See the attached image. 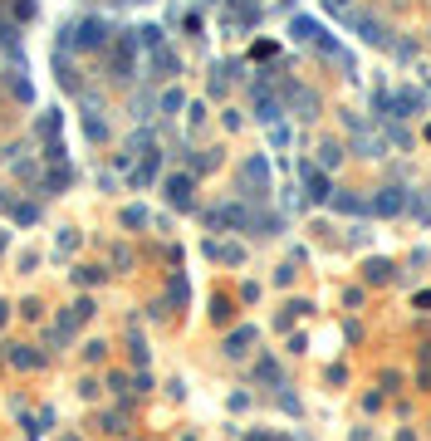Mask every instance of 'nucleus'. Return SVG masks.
Masks as SVG:
<instances>
[{
    "mask_svg": "<svg viewBox=\"0 0 431 441\" xmlns=\"http://www.w3.org/2000/svg\"><path fill=\"white\" fill-rule=\"evenodd\" d=\"M240 182H245V196H265L269 191V162L265 157H245V167H240Z\"/></svg>",
    "mask_w": 431,
    "mask_h": 441,
    "instance_id": "f257e3e1",
    "label": "nucleus"
},
{
    "mask_svg": "<svg viewBox=\"0 0 431 441\" xmlns=\"http://www.w3.org/2000/svg\"><path fill=\"white\" fill-rule=\"evenodd\" d=\"M299 177H304V196H309L314 206H318V201H334V182H329V172H323V167H309V162H304Z\"/></svg>",
    "mask_w": 431,
    "mask_h": 441,
    "instance_id": "f03ea898",
    "label": "nucleus"
},
{
    "mask_svg": "<svg viewBox=\"0 0 431 441\" xmlns=\"http://www.w3.org/2000/svg\"><path fill=\"white\" fill-rule=\"evenodd\" d=\"M162 191H167V201H172L177 211H186V206H191V191H196V177H191V172H172L167 182H162Z\"/></svg>",
    "mask_w": 431,
    "mask_h": 441,
    "instance_id": "7ed1b4c3",
    "label": "nucleus"
},
{
    "mask_svg": "<svg viewBox=\"0 0 431 441\" xmlns=\"http://www.w3.org/2000/svg\"><path fill=\"white\" fill-rule=\"evenodd\" d=\"M108 64H113V79H133V64H137V39H118L113 54H108Z\"/></svg>",
    "mask_w": 431,
    "mask_h": 441,
    "instance_id": "20e7f679",
    "label": "nucleus"
},
{
    "mask_svg": "<svg viewBox=\"0 0 431 441\" xmlns=\"http://www.w3.org/2000/svg\"><path fill=\"white\" fill-rule=\"evenodd\" d=\"M79 49H103L108 44V25L103 20H84V25H74V30H64Z\"/></svg>",
    "mask_w": 431,
    "mask_h": 441,
    "instance_id": "39448f33",
    "label": "nucleus"
},
{
    "mask_svg": "<svg viewBox=\"0 0 431 441\" xmlns=\"http://www.w3.org/2000/svg\"><path fill=\"white\" fill-rule=\"evenodd\" d=\"M255 118H260V123H269V128H275V123L285 118V103H280L275 93H269L265 84H255Z\"/></svg>",
    "mask_w": 431,
    "mask_h": 441,
    "instance_id": "423d86ee",
    "label": "nucleus"
},
{
    "mask_svg": "<svg viewBox=\"0 0 431 441\" xmlns=\"http://www.w3.org/2000/svg\"><path fill=\"white\" fill-rule=\"evenodd\" d=\"M348 25H353L367 44H383V49L392 44V39H387V25H383V20H372V15H363V10H353V15H348Z\"/></svg>",
    "mask_w": 431,
    "mask_h": 441,
    "instance_id": "0eeeda50",
    "label": "nucleus"
},
{
    "mask_svg": "<svg viewBox=\"0 0 431 441\" xmlns=\"http://www.w3.org/2000/svg\"><path fill=\"white\" fill-rule=\"evenodd\" d=\"M367 206H372V216H402V211H407V191H402V187H383Z\"/></svg>",
    "mask_w": 431,
    "mask_h": 441,
    "instance_id": "6e6552de",
    "label": "nucleus"
},
{
    "mask_svg": "<svg viewBox=\"0 0 431 441\" xmlns=\"http://www.w3.org/2000/svg\"><path fill=\"white\" fill-rule=\"evenodd\" d=\"M285 93H289V103H294L299 118H314V113H318V93H314V88H299L294 79H285Z\"/></svg>",
    "mask_w": 431,
    "mask_h": 441,
    "instance_id": "1a4fd4ad",
    "label": "nucleus"
},
{
    "mask_svg": "<svg viewBox=\"0 0 431 441\" xmlns=\"http://www.w3.org/2000/svg\"><path fill=\"white\" fill-rule=\"evenodd\" d=\"M387 103H392V113H397V118H416V108H426V93H416V88H397Z\"/></svg>",
    "mask_w": 431,
    "mask_h": 441,
    "instance_id": "9d476101",
    "label": "nucleus"
},
{
    "mask_svg": "<svg viewBox=\"0 0 431 441\" xmlns=\"http://www.w3.org/2000/svg\"><path fill=\"white\" fill-rule=\"evenodd\" d=\"M289 35H294V39H304V44H318L329 30H323L314 15H294V20H289Z\"/></svg>",
    "mask_w": 431,
    "mask_h": 441,
    "instance_id": "9b49d317",
    "label": "nucleus"
},
{
    "mask_svg": "<svg viewBox=\"0 0 431 441\" xmlns=\"http://www.w3.org/2000/svg\"><path fill=\"white\" fill-rule=\"evenodd\" d=\"M255 339H260V328H250V323H240V328H236V334L226 339V353H231V358H245Z\"/></svg>",
    "mask_w": 431,
    "mask_h": 441,
    "instance_id": "f8f14e48",
    "label": "nucleus"
},
{
    "mask_svg": "<svg viewBox=\"0 0 431 441\" xmlns=\"http://www.w3.org/2000/svg\"><path fill=\"white\" fill-rule=\"evenodd\" d=\"M157 172H162V152H147V157L137 162V172H133V187H152Z\"/></svg>",
    "mask_w": 431,
    "mask_h": 441,
    "instance_id": "ddd939ff",
    "label": "nucleus"
},
{
    "mask_svg": "<svg viewBox=\"0 0 431 441\" xmlns=\"http://www.w3.org/2000/svg\"><path fill=\"white\" fill-rule=\"evenodd\" d=\"M329 206H334L338 216H363V211H372V206H367L363 196H353V191H334V201H329Z\"/></svg>",
    "mask_w": 431,
    "mask_h": 441,
    "instance_id": "4468645a",
    "label": "nucleus"
},
{
    "mask_svg": "<svg viewBox=\"0 0 431 441\" xmlns=\"http://www.w3.org/2000/svg\"><path fill=\"white\" fill-rule=\"evenodd\" d=\"M211 260H226V265H245V245H221V241H206Z\"/></svg>",
    "mask_w": 431,
    "mask_h": 441,
    "instance_id": "2eb2a0df",
    "label": "nucleus"
},
{
    "mask_svg": "<svg viewBox=\"0 0 431 441\" xmlns=\"http://www.w3.org/2000/svg\"><path fill=\"white\" fill-rule=\"evenodd\" d=\"M64 187H74V167H54V172L44 177V187H39V191H44V196H59Z\"/></svg>",
    "mask_w": 431,
    "mask_h": 441,
    "instance_id": "dca6fc26",
    "label": "nucleus"
},
{
    "mask_svg": "<svg viewBox=\"0 0 431 441\" xmlns=\"http://www.w3.org/2000/svg\"><path fill=\"white\" fill-rule=\"evenodd\" d=\"M363 274H367V285H387L392 274H397V265H392V260H367Z\"/></svg>",
    "mask_w": 431,
    "mask_h": 441,
    "instance_id": "f3484780",
    "label": "nucleus"
},
{
    "mask_svg": "<svg viewBox=\"0 0 431 441\" xmlns=\"http://www.w3.org/2000/svg\"><path fill=\"white\" fill-rule=\"evenodd\" d=\"M10 363L15 368H44V353H35L30 344H10Z\"/></svg>",
    "mask_w": 431,
    "mask_h": 441,
    "instance_id": "a211bd4d",
    "label": "nucleus"
},
{
    "mask_svg": "<svg viewBox=\"0 0 431 441\" xmlns=\"http://www.w3.org/2000/svg\"><path fill=\"white\" fill-rule=\"evenodd\" d=\"M152 69H157V79H172L177 74V54L172 49H152Z\"/></svg>",
    "mask_w": 431,
    "mask_h": 441,
    "instance_id": "6ab92c4d",
    "label": "nucleus"
},
{
    "mask_svg": "<svg viewBox=\"0 0 431 441\" xmlns=\"http://www.w3.org/2000/svg\"><path fill=\"white\" fill-rule=\"evenodd\" d=\"M118 220H123L128 231H142V226H147L152 216H147V206H123V216H118Z\"/></svg>",
    "mask_w": 431,
    "mask_h": 441,
    "instance_id": "aec40b11",
    "label": "nucleus"
},
{
    "mask_svg": "<svg viewBox=\"0 0 431 441\" xmlns=\"http://www.w3.org/2000/svg\"><path fill=\"white\" fill-rule=\"evenodd\" d=\"M338 162H343V147H338V142H323V147H318V167H323V172H334Z\"/></svg>",
    "mask_w": 431,
    "mask_h": 441,
    "instance_id": "412c9836",
    "label": "nucleus"
},
{
    "mask_svg": "<svg viewBox=\"0 0 431 441\" xmlns=\"http://www.w3.org/2000/svg\"><path fill=\"white\" fill-rule=\"evenodd\" d=\"M191 299V285L182 280V274H172V285H167V304H186Z\"/></svg>",
    "mask_w": 431,
    "mask_h": 441,
    "instance_id": "4be33fe9",
    "label": "nucleus"
},
{
    "mask_svg": "<svg viewBox=\"0 0 431 441\" xmlns=\"http://www.w3.org/2000/svg\"><path fill=\"white\" fill-rule=\"evenodd\" d=\"M137 35V44H147V49H162V30L157 25H142V30H133Z\"/></svg>",
    "mask_w": 431,
    "mask_h": 441,
    "instance_id": "5701e85b",
    "label": "nucleus"
},
{
    "mask_svg": "<svg viewBox=\"0 0 431 441\" xmlns=\"http://www.w3.org/2000/svg\"><path fill=\"white\" fill-rule=\"evenodd\" d=\"M39 138L59 142V113H44V118H39Z\"/></svg>",
    "mask_w": 431,
    "mask_h": 441,
    "instance_id": "b1692460",
    "label": "nucleus"
},
{
    "mask_svg": "<svg viewBox=\"0 0 431 441\" xmlns=\"http://www.w3.org/2000/svg\"><path fill=\"white\" fill-rule=\"evenodd\" d=\"M39 15V0H15V20H35Z\"/></svg>",
    "mask_w": 431,
    "mask_h": 441,
    "instance_id": "393cba45",
    "label": "nucleus"
},
{
    "mask_svg": "<svg viewBox=\"0 0 431 441\" xmlns=\"http://www.w3.org/2000/svg\"><path fill=\"white\" fill-rule=\"evenodd\" d=\"M10 88H15V98H20V103H30V98H35V88H30V79H20V74L10 79Z\"/></svg>",
    "mask_w": 431,
    "mask_h": 441,
    "instance_id": "a878e982",
    "label": "nucleus"
},
{
    "mask_svg": "<svg viewBox=\"0 0 431 441\" xmlns=\"http://www.w3.org/2000/svg\"><path fill=\"white\" fill-rule=\"evenodd\" d=\"M84 133H88V138H93V142H103V138H108V133H103V123H98V118H93V113H84Z\"/></svg>",
    "mask_w": 431,
    "mask_h": 441,
    "instance_id": "bb28decb",
    "label": "nucleus"
},
{
    "mask_svg": "<svg viewBox=\"0 0 431 441\" xmlns=\"http://www.w3.org/2000/svg\"><path fill=\"white\" fill-rule=\"evenodd\" d=\"M182 103H186V98H182V88H167V93H162V108H167V113H177Z\"/></svg>",
    "mask_w": 431,
    "mask_h": 441,
    "instance_id": "cd10ccee",
    "label": "nucleus"
},
{
    "mask_svg": "<svg viewBox=\"0 0 431 441\" xmlns=\"http://www.w3.org/2000/svg\"><path fill=\"white\" fill-rule=\"evenodd\" d=\"M260 377H269V382H280V363L275 358H260V368H255Z\"/></svg>",
    "mask_w": 431,
    "mask_h": 441,
    "instance_id": "c85d7f7f",
    "label": "nucleus"
},
{
    "mask_svg": "<svg viewBox=\"0 0 431 441\" xmlns=\"http://www.w3.org/2000/svg\"><path fill=\"white\" fill-rule=\"evenodd\" d=\"M113 265L128 270V265H133V250H128V245H113Z\"/></svg>",
    "mask_w": 431,
    "mask_h": 441,
    "instance_id": "c756f323",
    "label": "nucleus"
},
{
    "mask_svg": "<svg viewBox=\"0 0 431 441\" xmlns=\"http://www.w3.org/2000/svg\"><path fill=\"white\" fill-rule=\"evenodd\" d=\"M98 280H103V270H93V265L79 270V285H98Z\"/></svg>",
    "mask_w": 431,
    "mask_h": 441,
    "instance_id": "7c9ffc66",
    "label": "nucleus"
},
{
    "mask_svg": "<svg viewBox=\"0 0 431 441\" xmlns=\"http://www.w3.org/2000/svg\"><path fill=\"white\" fill-rule=\"evenodd\" d=\"M269 142L285 147V142H289V128H285V123H275V128H269Z\"/></svg>",
    "mask_w": 431,
    "mask_h": 441,
    "instance_id": "2f4dec72",
    "label": "nucleus"
},
{
    "mask_svg": "<svg viewBox=\"0 0 431 441\" xmlns=\"http://www.w3.org/2000/svg\"><path fill=\"white\" fill-rule=\"evenodd\" d=\"M412 304H416V309H421V314H426V309H431V290H421V294H416V299H412Z\"/></svg>",
    "mask_w": 431,
    "mask_h": 441,
    "instance_id": "473e14b6",
    "label": "nucleus"
},
{
    "mask_svg": "<svg viewBox=\"0 0 431 441\" xmlns=\"http://www.w3.org/2000/svg\"><path fill=\"white\" fill-rule=\"evenodd\" d=\"M245 441H275V436H269V431H250Z\"/></svg>",
    "mask_w": 431,
    "mask_h": 441,
    "instance_id": "72a5a7b5",
    "label": "nucleus"
},
{
    "mask_svg": "<svg viewBox=\"0 0 431 441\" xmlns=\"http://www.w3.org/2000/svg\"><path fill=\"white\" fill-rule=\"evenodd\" d=\"M6 314H10V304H0V323H6Z\"/></svg>",
    "mask_w": 431,
    "mask_h": 441,
    "instance_id": "f704fd0d",
    "label": "nucleus"
},
{
    "mask_svg": "<svg viewBox=\"0 0 431 441\" xmlns=\"http://www.w3.org/2000/svg\"><path fill=\"white\" fill-rule=\"evenodd\" d=\"M64 441H79V436H64Z\"/></svg>",
    "mask_w": 431,
    "mask_h": 441,
    "instance_id": "c9c22d12",
    "label": "nucleus"
},
{
    "mask_svg": "<svg viewBox=\"0 0 431 441\" xmlns=\"http://www.w3.org/2000/svg\"><path fill=\"white\" fill-rule=\"evenodd\" d=\"M275 441H289V436H275Z\"/></svg>",
    "mask_w": 431,
    "mask_h": 441,
    "instance_id": "e433bc0d",
    "label": "nucleus"
},
{
    "mask_svg": "<svg viewBox=\"0 0 431 441\" xmlns=\"http://www.w3.org/2000/svg\"><path fill=\"white\" fill-rule=\"evenodd\" d=\"M334 6H343V0H334Z\"/></svg>",
    "mask_w": 431,
    "mask_h": 441,
    "instance_id": "4c0bfd02",
    "label": "nucleus"
}]
</instances>
